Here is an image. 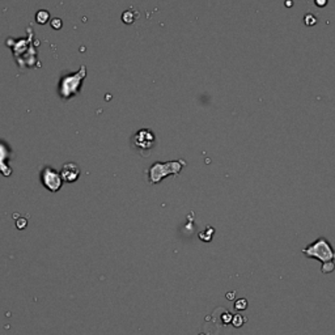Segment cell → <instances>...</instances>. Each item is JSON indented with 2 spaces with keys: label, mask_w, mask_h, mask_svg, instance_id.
Masks as SVG:
<instances>
[{
  "label": "cell",
  "mask_w": 335,
  "mask_h": 335,
  "mask_svg": "<svg viewBox=\"0 0 335 335\" xmlns=\"http://www.w3.org/2000/svg\"><path fill=\"white\" fill-rule=\"evenodd\" d=\"M303 254L306 258H316V260L321 261L322 265L334 263L335 261V250L325 237L317 238L313 244L304 248Z\"/></svg>",
  "instance_id": "obj_1"
},
{
  "label": "cell",
  "mask_w": 335,
  "mask_h": 335,
  "mask_svg": "<svg viewBox=\"0 0 335 335\" xmlns=\"http://www.w3.org/2000/svg\"><path fill=\"white\" fill-rule=\"evenodd\" d=\"M186 165L184 160H178V161H168V162H160L157 161L156 164L149 168V173H148V180L153 185L159 184L160 181L166 178L168 176L172 174H178L181 169Z\"/></svg>",
  "instance_id": "obj_2"
},
{
  "label": "cell",
  "mask_w": 335,
  "mask_h": 335,
  "mask_svg": "<svg viewBox=\"0 0 335 335\" xmlns=\"http://www.w3.org/2000/svg\"><path fill=\"white\" fill-rule=\"evenodd\" d=\"M85 73H87V69H85V66L80 67L79 72H76L75 75L67 76L65 79L62 80L61 84V94L65 98H69L71 96L77 93L80 85L83 83L84 77H85Z\"/></svg>",
  "instance_id": "obj_3"
},
{
  "label": "cell",
  "mask_w": 335,
  "mask_h": 335,
  "mask_svg": "<svg viewBox=\"0 0 335 335\" xmlns=\"http://www.w3.org/2000/svg\"><path fill=\"white\" fill-rule=\"evenodd\" d=\"M131 143H133L134 148H135L139 153H143V155H144V152H149L152 148L155 147L156 143L155 134L152 133L151 130H145V129L139 130L133 136Z\"/></svg>",
  "instance_id": "obj_4"
},
{
  "label": "cell",
  "mask_w": 335,
  "mask_h": 335,
  "mask_svg": "<svg viewBox=\"0 0 335 335\" xmlns=\"http://www.w3.org/2000/svg\"><path fill=\"white\" fill-rule=\"evenodd\" d=\"M41 181H42L45 188L49 191H53V193H57V191L61 190L62 185H63V180H62L61 174L57 173L51 168H45L42 174H41Z\"/></svg>",
  "instance_id": "obj_5"
},
{
  "label": "cell",
  "mask_w": 335,
  "mask_h": 335,
  "mask_svg": "<svg viewBox=\"0 0 335 335\" xmlns=\"http://www.w3.org/2000/svg\"><path fill=\"white\" fill-rule=\"evenodd\" d=\"M61 177L63 182H75L80 177V168L75 162H67L62 168Z\"/></svg>",
  "instance_id": "obj_6"
},
{
  "label": "cell",
  "mask_w": 335,
  "mask_h": 335,
  "mask_svg": "<svg viewBox=\"0 0 335 335\" xmlns=\"http://www.w3.org/2000/svg\"><path fill=\"white\" fill-rule=\"evenodd\" d=\"M136 18H137V12H135L134 9H127V11L123 12L122 21L125 22V24H127V25L133 24Z\"/></svg>",
  "instance_id": "obj_7"
},
{
  "label": "cell",
  "mask_w": 335,
  "mask_h": 335,
  "mask_svg": "<svg viewBox=\"0 0 335 335\" xmlns=\"http://www.w3.org/2000/svg\"><path fill=\"white\" fill-rule=\"evenodd\" d=\"M49 18H50V13H49L47 11H38V12H37L36 21L38 22V24H41V25H42V24H46Z\"/></svg>",
  "instance_id": "obj_8"
},
{
  "label": "cell",
  "mask_w": 335,
  "mask_h": 335,
  "mask_svg": "<svg viewBox=\"0 0 335 335\" xmlns=\"http://www.w3.org/2000/svg\"><path fill=\"white\" fill-rule=\"evenodd\" d=\"M304 22H305L306 26H313L317 22V18L314 17V15H312V13H308L304 17Z\"/></svg>",
  "instance_id": "obj_9"
},
{
  "label": "cell",
  "mask_w": 335,
  "mask_h": 335,
  "mask_svg": "<svg viewBox=\"0 0 335 335\" xmlns=\"http://www.w3.org/2000/svg\"><path fill=\"white\" fill-rule=\"evenodd\" d=\"M234 306H236V309L244 310V309H246V306H248V301H246L245 299H240L236 301Z\"/></svg>",
  "instance_id": "obj_10"
},
{
  "label": "cell",
  "mask_w": 335,
  "mask_h": 335,
  "mask_svg": "<svg viewBox=\"0 0 335 335\" xmlns=\"http://www.w3.org/2000/svg\"><path fill=\"white\" fill-rule=\"evenodd\" d=\"M51 26L54 28V29H61L62 26V20L61 18H53V21H51Z\"/></svg>",
  "instance_id": "obj_11"
},
{
  "label": "cell",
  "mask_w": 335,
  "mask_h": 335,
  "mask_svg": "<svg viewBox=\"0 0 335 335\" xmlns=\"http://www.w3.org/2000/svg\"><path fill=\"white\" fill-rule=\"evenodd\" d=\"M242 322H244V320H242V318L240 317V316H236V317H234V320H233L234 326H237V328H240V326H242Z\"/></svg>",
  "instance_id": "obj_12"
},
{
  "label": "cell",
  "mask_w": 335,
  "mask_h": 335,
  "mask_svg": "<svg viewBox=\"0 0 335 335\" xmlns=\"http://www.w3.org/2000/svg\"><path fill=\"white\" fill-rule=\"evenodd\" d=\"M26 219H20L17 221V228L18 229H22V228H25L26 227Z\"/></svg>",
  "instance_id": "obj_13"
},
{
  "label": "cell",
  "mask_w": 335,
  "mask_h": 335,
  "mask_svg": "<svg viewBox=\"0 0 335 335\" xmlns=\"http://www.w3.org/2000/svg\"><path fill=\"white\" fill-rule=\"evenodd\" d=\"M314 3H316V5H318V7L324 8V7H326L328 0H314Z\"/></svg>",
  "instance_id": "obj_14"
}]
</instances>
